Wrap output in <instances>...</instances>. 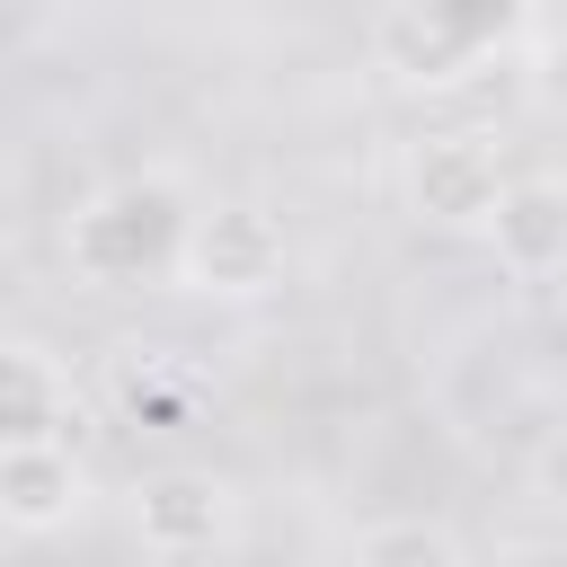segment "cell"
Listing matches in <instances>:
<instances>
[{"label":"cell","instance_id":"cell-9","mask_svg":"<svg viewBox=\"0 0 567 567\" xmlns=\"http://www.w3.org/2000/svg\"><path fill=\"white\" fill-rule=\"evenodd\" d=\"M354 567H470V558H461V540H452L443 523L390 514V523H372V532L354 540Z\"/></svg>","mask_w":567,"mask_h":567},{"label":"cell","instance_id":"cell-10","mask_svg":"<svg viewBox=\"0 0 567 567\" xmlns=\"http://www.w3.org/2000/svg\"><path fill=\"white\" fill-rule=\"evenodd\" d=\"M532 89L567 115V0H532Z\"/></svg>","mask_w":567,"mask_h":567},{"label":"cell","instance_id":"cell-6","mask_svg":"<svg viewBox=\"0 0 567 567\" xmlns=\"http://www.w3.org/2000/svg\"><path fill=\"white\" fill-rule=\"evenodd\" d=\"M478 239L496 248V266L514 284H558L567 275V177L558 168H514Z\"/></svg>","mask_w":567,"mask_h":567},{"label":"cell","instance_id":"cell-5","mask_svg":"<svg viewBox=\"0 0 567 567\" xmlns=\"http://www.w3.org/2000/svg\"><path fill=\"white\" fill-rule=\"evenodd\" d=\"M133 540L151 558H213V549L239 540V487L221 470L168 461V470H151L133 487Z\"/></svg>","mask_w":567,"mask_h":567},{"label":"cell","instance_id":"cell-11","mask_svg":"<svg viewBox=\"0 0 567 567\" xmlns=\"http://www.w3.org/2000/svg\"><path fill=\"white\" fill-rule=\"evenodd\" d=\"M523 478H532V496H540V505H558V514H567V425H549V434L532 443Z\"/></svg>","mask_w":567,"mask_h":567},{"label":"cell","instance_id":"cell-4","mask_svg":"<svg viewBox=\"0 0 567 567\" xmlns=\"http://www.w3.org/2000/svg\"><path fill=\"white\" fill-rule=\"evenodd\" d=\"M505 177H514V168H505L496 133H478V124L416 133L408 159H399V195H408V213H416L425 230H487Z\"/></svg>","mask_w":567,"mask_h":567},{"label":"cell","instance_id":"cell-7","mask_svg":"<svg viewBox=\"0 0 567 567\" xmlns=\"http://www.w3.org/2000/svg\"><path fill=\"white\" fill-rule=\"evenodd\" d=\"M89 514V461L62 443H0V523L9 532H71Z\"/></svg>","mask_w":567,"mask_h":567},{"label":"cell","instance_id":"cell-3","mask_svg":"<svg viewBox=\"0 0 567 567\" xmlns=\"http://www.w3.org/2000/svg\"><path fill=\"white\" fill-rule=\"evenodd\" d=\"M292 266V239H284V213H266L257 195H213L195 204L186 221V248H177V292H204V301H266Z\"/></svg>","mask_w":567,"mask_h":567},{"label":"cell","instance_id":"cell-1","mask_svg":"<svg viewBox=\"0 0 567 567\" xmlns=\"http://www.w3.org/2000/svg\"><path fill=\"white\" fill-rule=\"evenodd\" d=\"M186 221H195V195L168 177V168H133V177H106L97 195L71 204L62 221V266L97 292H133V284H168L177 275V248H186Z\"/></svg>","mask_w":567,"mask_h":567},{"label":"cell","instance_id":"cell-2","mask_svg":"<svg viewBox=\"0 0 567 567\" xmlns=\"http://www.w3.org/2000/svg\"><path fill=\"white\" fill-rule=\"evenodd\" d=\"M523 35H532V0H390L372 53L399 89H461Z\"/></svg>","mask_w":567,"mask_h":567},{"label":"cell","instance_id":"cell-8","mask_svg":"<svg viewBox=\"0 0 567 567\" xmlns=\"http://www.w3.org/2000/svg\"><path fill=\"white\" fill-rule=\"evenodd\" d=\"M71 434V381L44 346L0 337V443H62Z\"/></svg>","mask_w":567,"mask_h":567}]
</instances>
